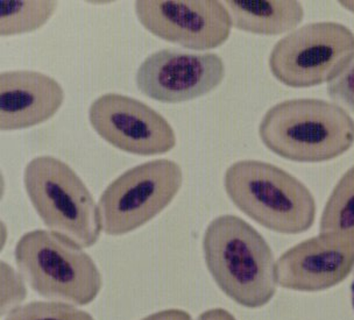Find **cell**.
<instances>
[{
    "label": "cell",
    "instance_id": "21",
    "mask_svg": "<svg viewBox=\"0 0 354 320\" xmlns=\"http://www.w3.org/2000/svg\"><path fill=\"white\" fill-rule=\"evenodd\" d=\"M340 5L347 11L354 13V1H340Z\"/></svg>",
    "mask_w": 354,
    "mask_h": 320
},
{
    "label": "cell",
    "instance_id": "12",
    "mask_svg": "<svg viewBox=\"0 0 354 320\" xmlns=\"http://www.w3.org/2000/svg\"><path fill=\"white\" fill-rule=\"evenodd\" d=\"M64 102V90L48 75L33 70L0 74V129H30L53 118Z\"/></svg>",
    "mask_w": 354,
    "mask_h": 320
},
{
    "label": "cell",
    "instance_id": "13",
    "mask_svg": "<svg viewBox=\"0 0 354 320\" xmlns=\"http://www.w3.org/2000/svg\"><path fill=\"white\" fill-rule=\"evenodd\" d=\"M232 26L258 35H280L295 30L304 18L299 1H225Z\"/></svg>",
    "mask_w": 354,
    "mask_h": 320
},
{
    "label": "cell",
    "instance_id": "14",
    "mask_svg": "<svg viewBox=\"0 0 354 320\" xmlns=\"http://www.w3.org/2000/svg\"><path fill=\"white\" fill-rule=\"evenodd\" d=\"M56 8V1L3 0L0 13V35L11 37L35 32L49 21Z\"/></svg>",
    "mask_w": 354,
    "mask_h": 320
},
{
    "label": "cell",
    "instance_id": "20",
    "mask_svg": "<svg viewBox=\"0 0 354 320\" xmlns=\"http://www.w3.org/2000/svg\"><path fill=\"white\" fill-rule=\"evenodd\" d=\"M197 320H236L232 313L227 310L216 308V309L207 310L199 314Z\"/></svg>",
    "mask_w": 354,
    "mask_h": 320
},
{
    "label": "cell",
    "instance_id": "9",
    "mask_svg": "<svg viewBox=\"0 0 354 320\" xmlns=\"http://www.w3.org/2000/svg\"><path fill=\"white\" fill-rule=\"evenodd\" d=\"M134 10L149 33L192 50L218 48L231 34L229 12L217 0H141Z\"/></svg>",
    "mask_w": 354,
    "mask_h": 320
},
{
    "label": "cell",
    "instance_id": "17",
    "mask_svg": "<svg viewBox=\"0 0 354 320\" xmlns=\"http://www.w3.org/2000/svg\"><path fill=\"white\" fill-rule=\"evenodd\" d=\"M1 314L5 316L20 306L27 296L25 279L6 262H1Z\"/></svg>",
    "mask_w": 354,
    "mask_h": 320
},
{
    "label": "cell",
    "instance_id": "6",
    "mask_svg": "<svg viewBox=\"0 0 354 320\" xmlns=\"http://www.w3.org/2000/svg\"><path fill=\"white\" fill-rule=\"evenodd\" d=\"M354 59V33L339 22L308 23L281 39L270 55L274 77L289 88L335 81Z\"/></svg>",
    "mask_w": 354,
    "mask_h": 320
},
{
    "label": "cell",
    "instance_id": "8",
    "mask_svg": "<svg viewBox=\"0 0 354 320\" xmlns=\"http://www.w3.org/2000/svg\"><path fill=\"white\" fill-rule=\"evenodd\" d=\"M88 120L111 146L140 156L166 154L176 146V134L168 120L144 102L106 93L93 100Z\"/></svg>",
    "mask_w": 354,
    "mask_h": 320
},
{
    "label": "cell",
    "instance_id": "16",
    "mask_svg": "<svg viewBox=\"0 0 354 320\" xmlns=\"http://www.w3.org/2000/svg\"><path fill=\"white\" fill-rule=\"evenodd\" d=\"M5 320H95L91 314L68 303L34 301L18 306Z\"/></svg>",
    "mask_w": 354,
    "mask_h": 320
},
{
    "label": "cell",
    "instance_id": "5",
    "mask_svg": "<svg viewBox=\"0 0 354 320\" xmlns=\"http://www.w3.org/2000/svg\"><path fill=\"white\" fill-rule=\"evenodd\" d=\"M24 185L49 231L81 248L96 245L102 232L100 210L73 168L54 156H37L27 163Z\"/></svg>",
    "mask_w": 354,
    "mask_h": 320
},
{
    "label": "cell",
    "instance_id": "1",
    "mask_svg": "<svg viewBox=\"0 0 354 320\" xmlns=\"http://www.w3.org/2000/svg\"><path fill=\"white\" fill-rule=\"evenodd\" d=\"M204 260L214 282L236 304L258 309L277 294V263L265 238L233 214L214 218L203 236Z\"/></svg>",
    "mask_w": 354,
    "mask_h": 320
},
{
    "label": "cell",
    "instance_id": "7",
    "mask_svg": "<svg viewBox=\"0 0 354 320\" xmlns=\"http://www.w3.org/2000/svg\"><path fill=\"white\" fill-rule=\"evenodd\" d=\"M182 183L181 167L167 158L127 170L100 196L98 210L104 233L124 236L153 220L173 202Z\"/></svg>",
    "mask_w": 354,
    "mask_h": 320
},
{
    "label": "cell",
    "instance_id": "10",
    "mask_svg": "<svg viewBox=\"0 0 354 320\" xmlns=\"http://www.w3.org/2000/svg\"><path fill=\"white\" fill-rule=\"evenodd\" d=\"M225 78V64L214 53L190 54L162 49L148 56L137 71L138 88L161 103L196 100L214 91Z\"/></svg>",
    "mask_w": 354,
    "mask_h": 320
},
{
    "label": "cell",
    "instance_id": "22",
    "mask_svg": "<svg viewBox=\"0 0 354 320\" xmlns=\"http://www.w3.org/2000/svg\"><path fill=\"white\" fill-rule=\"evenodd\" d=\"M351 303H352V308H353L354 311V276L353 280H352V282H351Z\"/></svg>",
    "mask_w": 354,
    "mask_h": 320
},
{
    "label": "cell",
    "instance_id": "18",
    "mask_svg": "<svg viewBox=\"0 0 354 320\" xmlns=\"http://www.w3.org/2000/svg\"><path fill=\"white\" fill-rule=\"evenodd\" d=\"M328 95L354 113V59L346 70L328 85Z\"/></svg>",
    "mask_w": 354,
    "mask_h": 320
},
{
    "label": "cell",
    "instance_id": "2",
    "mask_svg": "<svg viewBox=\"0 0 354 320\" xmlns=\"http://www.w3.org/2000/svg\"><path fill=\"white\" fill-rule=\"evenodd\" d=\"M259 135L277 156L292 162L321 163L353 146L354 120L344 107L326 100H284L266 112Z\"/></svg>",
    "mask_w": 354,
    "mask_h": 320
},
{
    "label": "cell",
    "instance_id": "3",
    "mask_svg": "<svg viewBox=\"0 0 354 320\" xmlns=\"http://www.w3.org/2000/svg\"><path fill=\"white\" fill-rule=\"evenodd\" d=\"M225 191L243 214L281 234H301L313 227L316 202L295 176L270 163L243 160L227 168Z\"/></svg>",
    "mask_w": 354,
    "mask_h": 320
},
{
    "label": "cell",
    "instance_id": "15",
    "mask_svg": "<svg viewBox=\"0 0 354 320\" xmlns=\"http://www.w3.org/2000/svg\"><path fill=\"white\" fill-rule=\"evenodd\" d=\"M321 233L354 232V166L347 170L325 204Z\"/></svg>",
    "mask_w": 354,
    "mask_h": 320
},
{
    "label": "cell",
    "instance_id": "4",
    "mask_svg": "<svg viewBox=\"0 0 354 320\" xmlns=\"http://www.w3.org/2000/svg\"><path fill=\"white\" fill-rule=\"evenodd\" d=\"M15 258L26 283L49 301L88 305L103 287L93 258L52 231L25 233L17 243Z\"/></svg>",
    "mask_w": 354,
    "mask_h": 320
},
{
    "label": "cell",
    "instance_id": "19",
    "mask_svg": "<svg viewBox=\"0 0 354 320\" xmlns=\"http://www.w3.org/2000/svg\"><path fill=\"white\" fill-rule=\"evenodd\" d=\"M141 320H194L187 311L181 309L161 310Z\"/></svg>",
    "mask_w": 354,
    "mask_h": 320
},
{
    "label": "cell",
    "instance_id": "11",
    "mask_svg": "<svg viewBox=\"0 0 354 320\" xmlns=\"http://www.w3.org/2000/svg\"><path fill=\"white\" fill-rule=\"evenodd\" d=\"M354 269V232L321 233L281 255L277 280L288 290L316 292L342 283Z\"/></svg>",
    "mask_w": 354,
    "mask_h": 320
}]
</instances>
